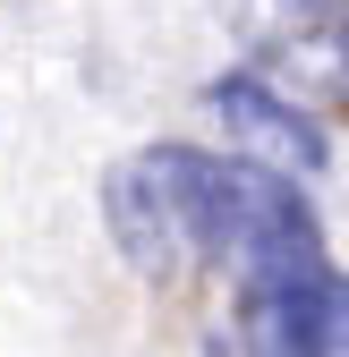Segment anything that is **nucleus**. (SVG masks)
I'll return each instance as SVG.
<instances>
[{
  "label": "nucleus",
  "instance_id": "1",
  "mask_svg": "<svg viewBox=\"0 0 349 357\" xmlns=\"http://www.w3.org/2000/svg\"><path fill=\"white\" fill-rule=\"evenodd\" d=\"M103 221L111 247L145 281H188L205 264L255 281L273 264L324 255V230L298 178L255 153H205V145H137L103 170Z\"/></svg>",
  "mask_w": 349,
  "mask_h": 357
},
{
  "label": "nucleus",
  "instance_id": "2",
  "mask_svg": "<svg viewBox=\"0 0 349 357\" xmlns=\"http://www.w3.org/2000/svg\"><path fill=\"white\" fill-rule=\"evenodd\" d=\"M247 357H349V273L332 255H298L239 281Z\"/></svg>",
  "mask_w": 349,
  "mask_h": 357
},
{
  "label": "nucleus",
  "instance_id": "3",
  "mask_svg": "<svg viewBox=\"0 0 349 357\" xmlns=\"http://www.w3.org/2000/svg\"><path fill=\"white\" fill-rule=\"evenodd\" d=\"M213 119H222L255 162H273V170H324V153H332L324 128L298 102L273 94V77H222L213 85Z\"/></svg>",
  "mask_w": 349,
  "mask_h": 357
},
{
  "label": "nucleus",
  "instance_id": "4",
  "mask_svg": "<svg viewBox=\"0 0 349 357\" xmlns=\"http://www.w3.org/2000/svg\"><path fill=\"white\" fill-rule=\"evenodd\" d=\"M265 60L290 68V85L349 94V0H265Z\"/></svg>",
  "mask_w": 349,
  "mask_h": 357
}]
</instances>
